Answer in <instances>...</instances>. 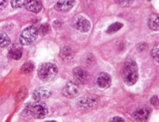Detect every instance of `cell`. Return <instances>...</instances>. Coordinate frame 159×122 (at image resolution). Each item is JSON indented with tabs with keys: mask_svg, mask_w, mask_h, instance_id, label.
Instances as JSON below:
<instances>
[{
	"mask_svg": "<svg viewBox=\"0 0 159 122\" xmlns=\"http://www.w3.org/2000/svg\"><path fill=\"white\" fill-rule=\"evenodd\" d=\"M148 25L152 30H159V15L156 14H151L148 19Z\"/></svg>",
	"mask_w": 159,
	"mask_h": 122,
	"instance_id": "14",
	"label": "cell"
},
{
	"mask_svg": "<svg viewBox=\"0 0 159 122\" xmlns=\"http://www.w3.org/2000/svg\"><path fill=\"white\" fill-rule=\"evenodd\" d=\"M115 2L121 6H129L133 3L134 0H115Z\"/></svg>",
	"mask_w": 159,
	"mask_h": 122,
	"instance_id": "25",
	"label": "cell"
},
{
	"mask_svg": "<svg viewBox=\"0 0 159 122\" xmlns=\"http://www.w3.org/2000/svg\"><path fill=\"white\" fill-rule=\"evenodd\" d=\"M94 82L98 87L106 89L109 87L111 84V77L109 74L106 72H99L96 76Z\"/></svg>",
	"mask_w": 159,
	"mask_h": 122,
	"instance_id": "9",
	"label": "cell"
},
{
	"mask_svg": "<svg viewBox=\"0 0 159 122\" xmlns=\"http://www.w3.org/2000/svg\"><path fill=\"white\" fill-rule=\"evenodd\" d=\"M35 68V64L32 61H27L23 64L20 68L21 72L25 74L31 73Z\"/></svg>",
	"mask_w": 159,
	"mask_h": 122,
	"instance_id": "16",
	"label": "cell"
},
{
	"mask_svg": "<svg viewBox=\"0 0 159 122\" xmlns=\"http://www.w3.org/2000/svg\"><path fill=\"white\" fill-rule=\"evenodd\" d=\"M150 102L152 103V104H153L155 106L159 105V99L158 97L156 95L153 96L150 99Z\"/></svg>",
	"mask_w": 159,
	"mask_h": 122,
	"instance_id": "27",
	"label": "cell"
},
{
	"mask_svg": "<svg viewBox=\"0 0 159 122\" xmlns=\"http://www.w3.org/2000/svg\"><path fill=\"white\" fill-rule=\"evenodd\" d=\"M74 55L73 50L68 46H65L64 47L60 53V56L62 59L64 60H69L73 58Z\"/></svg>",
	"mask_w": 159,
	"mask_h": 122,
	"instance_id": "17",
	"label": "cell"
},
{
	"mask_svg": "<svg viewBox=\"0 0 159 122\" xmlns=\"http://www.w3.org/2000/svg\"><path fill=\"white\" fill-rule=\"evenodd\" d=\"M151 55L153 59L159 63V44H157L153 47L151 51Z\"/></svg>",
	"mask_w": 159,
	"mask_h": 122,
	"instance_id": "21",
	"label": "cell"
},
{
	"mask_svg": "<svg viewBox=\"0 0 159 122\" xmlns=\"http://www.w3.org/2000/svg\"><path fill=\"white\" fill-rule=\"evenodd\" d=\"M150 112V108L148 106L141 105L135 109L133 111L132 115L135 120L139 121H144L148 119Z\"/></svg>",
	"mask_w": 159,
	"mask_h": 122,
	"instance_id": "8",
	"label": "cell"
},
{
	"mask_svg": "<svg viewBox=\"0 0 159 122\" xmlns=\"http://www.w3.org/2000/svg\"><path fill=\"white\" fill-rule=\"evenodd\" d=\"M109 121H124V120L120 116H114L111 118Z\"/></svg>",
	"mask_w": 159,
	"mask_h": 122,
	"instance_id": "30",
	"label": "cell"
},
{
	"mask_svg": "<svg viewBox=\"0 0 159 122\" xmlns=\"http://www.w3.org/2000/svg\"><path fill=\"white\" fill-rule=\"evenodd\" d=\"M71 25L81 32H87L91 28L89 21L82 15L75 16L71 20Z\"/></svg>",
	"mask_w": 159,
	"mask_h": 122,
	"instance_id": "5",
	"label": "cell"
},
{
	"mask_svg": "<svg viewBox=\"0 0 159 122\" xmlns=\"http://www.w3.org/2000/svg\"><path fill=\"white\" fill-rule=\"evenodd\" d=\"M51 94L50 89L45 87H40L34 90L32 93V98L36 101H40L48 98Z\"/></svg>",
	"mask_w": 159,
	"mask_h": 122,
	"instance_id": "11",
	"label": "cell"
},
{
	"mask_svg": "<svg viewBox=\"0 0 159 122\" xmlns=\"http://www.w3.org/2000/svg\"><path fill=\"white\" fill-rule=\"evenodd\" d=\"M31 108H32V104L30 103H26L21 111V115L23 116H28L30 115Z\"/></svg>",
	"mask_w": 159,
	"mask_h": 122,
	"instance_id": "24",
	"label": "cell"
},
{
	"mask_svg": "<svg viewBox=\"0 0 159 122\" xmlns=\"http://www.w3.org/2000/svg\"><path fill=\"white\" fill-rule=\"evenodd\" d=\"M11 43V39L9 36L3 31L0 30V47L7 46Z\"/></svg>",
	"mask_w": 159,
	"mask_h": 122,
	"instance_id": "18",
	"label": "cell"
},
{
	"mask_svg": "<svg viewBox=\"0 0 159 122\" xmlns=\"http://www.w3.org/2000/svg\"><path fill=\"white\" fill-rule=\"evenodd\" d=\"M148 1H150V0H148Z\"/></svg>",
	"mask_w": 159,
	"mask_h": 122,
	"instance_id": "31",
	"label": "cell"
},
{
	"mask_svg": "<svg viewBox=\"0 0 159 122\" xmlns=\"http://www.w3.org/2000/svg\"><path fill=\"white\" fill-rule=\"evenodd\" d=\"M80 92L79 85L73 81H68L62 90L63 95L67 98H72L78 95Z\"/></svg>",
	"mask_w": 159,
	"mask_h": 122,
	"instance_id": "6",
	"label": "cell"
},
{
	"mask_svg": "<svg viewBox=\"0 0 159 122\" xmlns=\"http://www.w3.org/2000/svg\"><path fill=\"white\" fill-rule=\"evenodd\" d=\"M25 7L30 12L38 13L42 10V4L40 0H27Z\"/></svg>",
	"mask_w": 159,
	"mask_h": 122,
	"instance_id": "13",
	"label": "cell"
},
{
	"mask_svg": "<svg viewBox=\"0 0 159 122\" xmlns=\"http://www.w3.org/2000/svg\"><path fill=\"white\" fill-rule=\"evenodd\" d=\"M75 0H59L55 5V9L57 11H66L73 7Z\"/></svg>",
	"mask_w": 159,
	"mask_h": 122,
	"instance_id": "12",
	"label": "cell"
},
{
	"mask_svg": "<svg viewBox=\"0 0 159 122\" xmlns=\"http://www.w3.org/2000/svg\"><path fill=\"white\" fill-rule=\"evenodd\" d=\"M122 79L124 82L128 85H134L138 79V67L135 60L131 58L126 59L123 69Z\"/></svg>",
	"mask_w": 159,
	"mask_h": 122,
	"instance_id": "1",
	"label": "cell"
},
{
	"mask_svg": "<svg viewBox=\"0 0 159 122\" xmlns=\"http://www.w3.org/2000/svg\"><path fill=\"white\" fill-rule=\"evenodd\" d=\"M27 0H11V4L12 8L18 9L25 6Z\"/></svg>",
	"mask_w": 159,
	"mask_h": 122,
	"instance_id": "22",
	"label": "cell"
},
{
	"mask_svg": "<svg viewBox=\"0 0 159 122\" xmlns=\"http://www.w3.org/2000/svg\"><path fill=\"white\" fill-rule=\"evenodd\" d=\"M48 107L45 103L41 101H36L32 104L31 115L37 119L45 118L48 115Z\"/></svg>",
	"mask_w": 159,
	"mask_h": 122,
	"instance_id": "4",
	"label": "cell"
},
{
	"mask_svg": "<svg viewBox=\"0 0 159 122\" xmlns=\"http://www.w3.org/2000/svg\"><path fill=\"white\" fill-rule=\"evenodd\" d=\"M146 48V44L143 42H142V43H140L137 45V48L138 50V51H143L145 50Z\"/></svg>",
	"mask_w": 159,
	"mask_h": 122,
	"instance_id": "28",
	"label": "cell"
},
{
	"mask_svg": "<svg viewBox=\"0 0 159 122\" xmlns=\"http://www.w3.org/2000/svg\"><path fill=\"white\" fill-rule=\"evenodd\" d=\"M39 35L37 27L31 25L24 28L19 35V41L23 45L32 44Z\"/></svg>",
	"mask_w": 159,
	"mask_h": 122,
	"instance_id": "3",
	"label": "cell"
},
{
	"mask_svg": "<svg viewBox=\"0 0 159 122\" xmlns=\"http://www.w3.org/2000/svg\"><path fill=\"white\" fill-rule=\"evenodd\" d=\"M39 34H40L41 36H44L48 34L50 31V26L48 24L45 23L42 24L40 25V26L37 28Z\"/></svg>",
	"mask_w": 159,
	"mask_h": 122,
	"instance_id": "20",
	"label": "cell"
},
{
	"mask_svg": "<svg viewBox=\"0 0 159 122\" xmlns=\"http://www.w3.org/2000/svg\"><path fill=\"white\" fill-rule=\"evenodd\" d=\"M27 90L25 87H22L20 89L19 92L17 94L16 96V100L17 101H20L23 100L27 95Z\"/></svg>",
	"mask_w": 159,
	"mask_h": 122,
	"instance_id": "23",
	"label": "cell"
},
{
	"mask_svg": "<svg viewBox=\"0 0 159 122\" xmlns=\"http://www.w3.org/2000/svg\"><path fill=\"white\" fill-rule=\"evenodd\" d=\"M62 25V21L61 19H57L53 24V27L55 29H58Z\"/></svg>",
	"mask_w": 159,
	"mask_h": 122,
	"instance_id": "26",
	"label": "cell"
},
{
	"mask_svg": "<svg viewBox=\"0 0 159 122\" xmlns=\"http://www.w3.org/2000/svg\"><path fill=\"white\" fill-rule=\"evenodd\" d=\"M8 54L10 58L15 60H19L22 57V51L20 47L14 45L9 50Z\"/></svg>",
	"mask_w": 159,
	"mask_h": 122,
	"instance_id": "15",
	"label": "cell"
},
{
	"mask_svg": "<svg viewBox=\"0 0 159 122\" xmlns=\"http://www.w3.org/2000/svg\"><path fill=\"white\" fill-rule=\"evenodd\" d=\"M73 74L74 78L80 84H84L89 79V74L88 72L81 67L75 68L73 70Z\"/></svg>",
	"mask_w": 159,
	"mask_h": 122,
	"instance_id": "10",
	"label": "cell"
},
{
	"mask_svg": "<svg viewBox=\"0 0 159 122\" xmlns=\"http://www.w3.org/2000/svg\"><path fill=\"white\" fill-rule=\"evenodd\" d=\"M8 0H0V11L2 10L7 5Z\"/></svg>",
	"mask_w": 159,
	"mask_h": 122,
	"instance_id": "29",
	"label": "cell"
},
{
	"mask_svg": "<svg viewBox=\"0 0 159 122\" xmlns=\"http://www.w3.org/2000/svg\"><path fill=\"white\" fill-rule=\"evenodd\" d=\"M58 73L57 66L51 63L42 64L37 70L38 76L42 81L48 82L53 80Z\"/></svg>",
	"mask_w": 159,
	"mask_h": 122,
	"instance_id": "2",
	"label": "cell"
},
{
	"mask_svg": "<svg viewBox=\"0 0 159 122\" xmlns=\"http://www.w3.org/2000/svg\"><path fill=\"white\" fill-rule=\"evenodd\" d=\"M76 107L80 108H89L98 104V99L89 95H84L80 97L76 102Z\"/></svg>",
	"mask_w": 159,
	"mask_h": 122,
	"instance_id": "7",
	"label": "cell"
},
{
	"mask_svg": "<svg viewBox=\"0 0 159 122\" xmlns=\"http://www.w3.org/2000/svg\"><path fill=\"white\" fill-rule=\"evenodd\" d=\"M122 27H123V24L119 22L112 23L107 27L106 32L109 34L116 33V32L119 31Z\"/></svg>",
	"mask_w": 159,
	"mask_h": 122,
	"instance_id": "19",
	"label": "cell"
}]
</instances>
